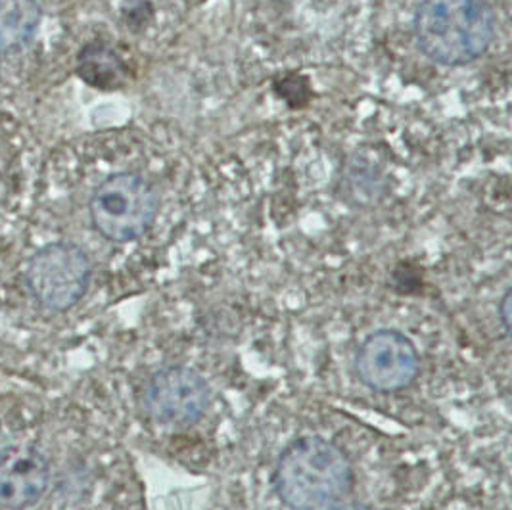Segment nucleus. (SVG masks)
I'll return each instance as SVG.
<instances>
[{
  "instance_id": "obj_6",
  "label": "nucleus",
  "mask_w": 512,
  "mask_h": 510,
  "mask_svg": "<svg viewBox=\"0 0 512 510\" xmlns=\"http://www.w3.org/2000/svg\"><path fill=\"white\" fill-rule=\"evenodd\" d=\"M208 403V382L183 365H171L156 372L144 394L148 415L165 426L194 424L206 413Z\"/></svg>"
},
{
  "instance_id": "obj_8",
  "label": "nucleus",
  "mask_w": 512,
  "mask_h": 510,
  "mask_svg": "<svg viewBox=\"0 0 512 510\" xmlns=\"http://www.w3.org/2000/svg\"><path fill=\"white\" fill-rule=\"evenodd\" d=\"M77 75L94 89L116 91L129 79V68L114 48L104 43H91L77 56Z\"/></svg>"
},
{
  "instance_id": "obj_10",
  "label": "nucleus",
  "mask_w": 512,
  "mask_h": 510,
  "mask_svg": "<svg viewBox=\"0 0 512 510\" xmlns=\"http://www.w3.org/2000/svg\"><path fill=\"white\" fill-rule=\"evenodd\" d=\"M275 91L290 104V108H303L313 94L309 81L302 75H290L275 81Z\"/></svg>"
},
{
  "instance_id": "obj_7",
  "label": "nucleus",
  "mask_w": 512,
  "mask_h": 510,
  "mask_svg": "<svg viewBox=\"0 0 512 510\" xmlns=\"http://www.w3.org/2000/svg\"><path fill=\"white\" fill-rule=\"evenodd\" d=\"M50 478L47 459L31 445H8L0 451V507L24 510L45 495Z\"/></svg>"
},
{
  "instance_id": "obj_9",
  "label": "nucleus",
  "mask_w": 512,
  "mask_h": 510,
  "mask_svg": "<svg viewBox=\"0 0 512 510\" xmlns=\"http://www.w3.org/2000/svg\"><path fill=\"white\" fill-rule=\"evenodd\" d=\"M41 18L37 0H0V54L24 48L35 37Z\"/></svg>"
},
{
  "instance_id": "obj_3",
  "label": "nucleus",
  "mask_w": 512,
  "mask_h": 510,
  "mask_svg": "<svg viewBox=\"0 0 512 510\" xmlns=\"http://www.w3.org/2000/svg\"><path fill=\"white\" fill-rule=\"evenodd\" d=\"M89 211L100 236L127 244L139 240L154 225L160 196L139 173H116L94 190Z\"/></svg>"
},
{
  "instance_id": "obj_12",
  "label": "nucleus",
  "mask_w": 512,
  "mask_h": 510,
  "mask_svg": "<svg viewBox=\"0 0 512 510\" xmlns=\"http://www.w3.org/2000/svg\"><path fill=\"white\" fill-rule=\"evenodd\" d=\"M334 510H371L367 509L365 505H357V503H342V505H338Z\"/></svg>"
},
{
  "instance_id": "obj_5",
  "label": "nucleus",
  "mask_w": 512,
  "mask_h": 510,
  "mask_svg": "<svg viewBox=\"0 0 512 510\" xmlns=\"http://www.w3.org/2000/svg\"><path fill=\"white\" fill-rule=\"evenodd\" d=\"M419 351L397 330H378L357 351V374L374 392H399L419 374Z\"/></svg>"
},
{
  "instance_id": "obj_4",
  "label": "nucleus",
  "mask_w": 512,
  "mask_h": 510,
  "mask_svg": "<svg viewBox=\"0 0 512 510\" xmlns=\"http://www.w3.org/2000/svg\"><path fill=\"white\" fill-rule=\"evenodd\" d=\"M93 265L87 252L71 242H54L31 257L27 284L35 300L50 311H68L87 294Z\"/></svg>"
},
{
  "instance_id": "obj_11",
  "label": "nucleus",
  "mask_w": 512,
  "mask_h": 510,
  "mask_svg": "<svg viewBox=\"0 0 512 510\" xmlns=\"http://www.w3.org/2000/svg\"><path fill=\"white\" fill-rule=\"evenodd\" d=\"M511 298V290H507L505 296H503V302L499 305V309H501V321H503V328L507 330V334H509V330H511Z\"/></svg>"
},
{
  "instance_id": "obj_1",
  "label": "nucleus",
  "mask_w": 512,
  "mask_h": 510,
  "mask_svg": "<svg viewBox=\"0 0 512 510\" xmlns=\"http://www.w3.org/2000/svg\"><path fill=\"white\" fill-rule=\"evenodd\" d=\"M420 52L445 68H461L488 52L497 18L488 0H422L415 12Z\"/></svg>"
},
{
  "instance_id": "obj_2",
  "label": "nucleus",
  "mask_w": 512,
  "mask_h": 510,
  "mask_svg": "<svg viewBox=\"0 0 512 510\" xmlns=\"http://www.w3.org/2000/svg\"><path fill=\"white\" fill-rule=\"evenodd\" d=\"M275 487L288 509L334 510L353 487V470L334 443L305 436L292 441L280 455Z\"/></svg>"
}]
</instances>
